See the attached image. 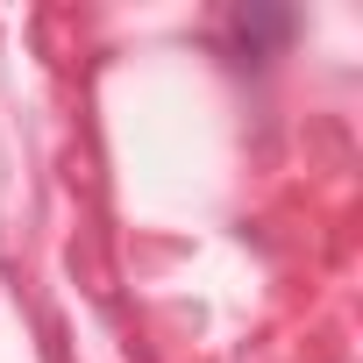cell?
Here are the masks:
<instances>
[{
    "label": "cell",
    "instance_id": "6da1fadb",
    "mask_svg": "<svg viewBox=\"0 0 363 363\" xmlns=\"http://www.w3.org/2000/svg\"><path fill=\"white\" fill-rule=\"evenodd\" d=\"M228 29H235V50L264 57L271 43H285V36H292V15H285V8H235V22H228Z\"/></svg>",
    "mask_w": 363,
    "mask_h": 363
}]
</instances>
